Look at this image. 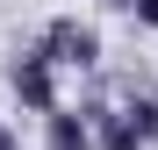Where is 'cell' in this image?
Returning <instances> with one entry per match:
<instances>
[{"instance_id": "cell-1", "label": "cell", "mask_w": 158, "mask_h": 150, "mask_svg": "<svg viewBox=\"0 0 158 150\" xmlns=\"http://www.w3.org/2000/svg\"><path fill=\"white\" fill-rule=\"evenodd\" d=\"M36 50H43L58 71H65V64H72V71H94V64H101V29H94V21H79V14H50Z\"/></svg>"}, {"instance_id": "cell-3", "label": "cell", "mask_w": 158, "mask_h": 150, "mask_svg": "<svg viewBox=\"0 0 158 150\" xmlns=\"http://www.w3.org/2000/svg\"><path fill=\"white\" fill-rule=\"evenodd\" d=\"M43 150H94V129H86V107H50L43 114Z\"/></svg>"}, {"instance_id": "cell-8", "label": "cell", "mask_w": 158, "mask_h": 150, "mask_svg": "<svg viewBox=\"0 0 158 150\" xmlns=\"http://www.w3.org/2000/svg\"><path fill=\"white\" fill-rule=\"evenodd\" d=\"M101 7H115V14H122V0H101Z\"/></svg>"}, {"instance_id": "cell-7", "label": "cell", "mask_w": 158, "mask_h": 150, "mask_svg": "<svg viewBox=\"0 0 158 150\" xmlns=\"http://www.w3.org/2000/svg\"><path fill=\"white\" fill-rule=\"evenodd\" d=\"M0 150H22V136L7 129V114H0Z\"/></svg>"}, {"instance_id": "cell-6", "label": "cell", "mask_w": 158, "mask_h": 150, "mask_svg": "<svg viewBox=\"0 0 158 150\" xmlns=\"http://www.w3.org/2000/svg\"><path fill=\"white\" fill-rule=\"evenodd\" d=\"M122 14H137V29H158V0H122Z\"/></svg>"}, {"instance_id": "cell-2", "label": "cell", "mask_w": 158, "mask_h": 150, "mask_svg": "<svg viewBox=\"0 0 158 150\" xmlns=\"http://www.w3.org/2000/svg\"><path fill=\"white\" fill-rule=\"evenodd\" d=\"M7 93H15L29 114H50V107H58V64H50L43 50H15V64H7Z\"/></svg>"}, {"instance_id": "cell-5", "label": "cell", "mask_w": 158, "mask_h": 150, "mask_svg": "<svg viewBox=\"0 0 158 150\" xmlns=\"http://www.w3.org/2000/svg\"><path fill=\"white\" fill-rule=\"evenodd\" d=\"M122 114H129V129H137L144 143H158V93H129Z\"/></svg>"}, {"instance_id": "cell-4", "label": "cell", "mask_w": 158, "mask_h": 150, "mask_svg": "<svg viewBox=\"0 0 158 150\" xmlns=\"http://www.w3.org/2000/svg\"><path fill=\"white\" fill-rule=\"evenodd\" d=\"M86 129H94V150H151L137 129H129L122 107H86Z\"/></svg>"}]
</instances>
